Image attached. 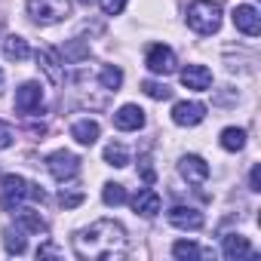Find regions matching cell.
Here are the masks:
<instances>
[{
    "label": "cell",
    "instance_id": "1",
    "mask_svg": "<svg viewBox=\"0 0 261 261\" xmlns=\"http://www.w3.org/2000/svg\"><path fill=\"white\" fill-rule=\"evenodd\" d=\"M74 249L80 258H114L126 252V230L120 221L101 218L92 221L86 230H80L74 237Z\"/></svg>",
    "mask_w": 261,
    "mask_h": 261
},
{
    "label": "cell",
    "instance_id": "2",
    "mask_svg": "<svg viewBox=\"0 0 261 261\" xmlns=\"http://www.w3.org/2000/svg\"><path fill=\"white\" fill-rule=\"evenodd\" d=\"M188 25L197 34H215L221 28V7L215 0H194L188 7Z\"/></svg>",
    "mask_w": 261,
    "mask_h": 261
},
{
    "label": "cell",
    "instance_id": "3",
    "mask_svg": "<svg viewBox=\"0 0 261 261\" xmlns=\"http://www.w3.org/2000/svg\"><path fill=\"white\" fill-rule=\"evenodd\" d=\"M28 16L37 25H56L71 16V4L68 0H28Z\"/></svg>",
    "mask_w": 261,
    "mask_h": 261
},
{
    "label": "cell",
    "instance_id": "4",
    "mask_svg": "<svg viewBox=\"0 0 261 261\" xmlns=\"http://www.w3.org/2000/svg\"><path fill=\"white\" fill-rule=\"evenodd\" d=\"M46 169L56 181H71L80 172V157L71 154V151H53L46 157Z\"/></svg>",
    "mask_w": 261,
    "mask_h": 261
},
{
    "label": "cell",
    "instance_id": "5",
    "mask_svg": "<svg viewBox=\"0 0 261 261\" xmlns=\"http://www.w3.org/2000/svg\"><path fill=\"white\" fill-rule=\"evenodd\" d=\"M145 65H148V71H151V74L166 77V74H172V71H175V53H172L169 46L157 43V46H151V49H148Z\"/></svg>",
    "mask_w": 261,
    "mask_h": 261
},
{
    "label": "cell",
    "instance_id": "6",
    "mask_svg": "<svg viewBox=\"0 0 261 261\" xmlns=\"http://www.w3.org/2000/svg\"><path fill=\"white\" fill-rule=\"evenodd\" d=\"M40 105H43V89H40V83L28 80V83H22V86L16 89V111H19V114H34V111H40Z\"/></svg>",
    "mask_w": 261,
    "mask_h": 261
},
{
    "label": "cell",
    "instance_id": "7",
    "mask_svg": "<svg viewBox=\"0 0 261 261\" xmlns=\"http://www.w3.org/2000/svg\"><path fill=\"white\" fill-rule=\"evenodd\" d=\"M233 25H237V31H243L246 37H258V34H261V13H258L255 7H249V4H240V7L233 10Z\"/></svg>",
    "mask_w": 261,
    "mask_h": 261
},
{
    "label": "cell",
    "instance_id": "8",
    "mask_svg": "<svg viewBox=\"0 0 261 261\" xmlns=\"http://www.w3.org/2000/svg\"><path fill=\"white\" fill-rule=\"evenodd\" d=\"M203 120H206V105H200V101H178L172 108L175 126H200Z\"/></svg>",
    "mask_w": 261,
    "mask_h": 261
},
{
    "label": "cell",
    "instance_id": "9",
    "mask_svg": "<svg viewBox=\"0 0 261 261\" xmlns=\"http://www.w3.org/2000/svg\"><path fill=\"white\" fill-rule=\"evenodd\" d=\"M178 172H181V178H185L188 185H203V181L209 178V163H206L203 157H197V154H188V157H181Z\"/></svg>",
    "mask_w": 261,
    "mask_h": 261
},
{
    "label": "cell",
    "instance_id": "10",
    "mask_svg": "<svg viewBox=\"0 0 261 261\" xmlns=\"http://www.w3.org/2000/svg\"><path fill=\"white\" fill-rule=\"evenodd\" d=\"M37 65H40V71L49 77V83L53 86H62L65 83V68H62V62H59V53L56 49H40L37 53Z\"/></svg>",
    "mask_w": 261,
    "mask_h": 261
},
{
    "label": "cell",
    "instance_id": "11",
    "mask_svg": "<svg viewBox=\"0 0 261 261\" xmlns=\"http://www.w3.org/2000/svg\"><path fill=\"white\" fill-rule=\"evenodd\" d=\"M28 200V181L22 175H4V209H16Z\"/></svg>",
    "mask_w": 261,
    "mask_h": 261
},
{
    "label": "cell",
    "instance_id": "12",
    "mask_svg": "<svg viewBox=\"0 0 261 261\" xmlns=\"http://www.w3.org/2000/svg\"><path fill=\"white\" fill-rule=\"evenodd\" d=\"M169 224H175L181 230H200L206 224V218H203V212H197L191 206H172L169 209Z\"/></svg>",
    "mask_w": 261,
    "mask_h": 261
},
{
    "label": "cell",
    "instance_id": "13",
    "mask_svg": "<svg viewBox=\"0 0 261 261\" xmlns=\"http://www.w3.org/2000/svg\"><path fill=\"white\" fill-rule=\"evenodd\" d=\"M114 126L123 129V133H136V129L145 126V111L139 105H123L117 114H114Z\"/></svg>",
    "mask_w": 261,
    "mask_h": 261
},
{
    "label": "cell",
    "instance_id": "14",
    "mask_svg": "<svg viewBox=\"0 0 261 261\" xmlns=\"http://www.w3.org/2000/svg\"><path fill=\"white\" fill-rule=\"evenodd\" d=\"M181 83H185L188 89H194V92H206V89L212 86V71H209L206 65H188V68L181 71Z\"/></svg>",
    "mask_w": 261,
    "mask_h": 261
},
{
    "label": "cell",
    "instance_id": "15",
    "mask_svg": "<svg viewBox=\"0 0 261 261\" xmlns=\"http://www.w3.org/2000/svg\"><path fill=\"white\" fill-rule=\"evenodd\" d=\"M160 194L154 191V188H145V191H139L136 197H133V209H136V215H142V218H154L157 212H160Z\"/></svg>",
    "mask_w": 261,
    "mask_h": 261
},
{
    "label": "cell",
    "instance_id": "16",
    "mask_svg": "<svg viewBox=\"0 0 261 261\" xmlns=\"http://www.w3.org/2000/svg\"><path fill=\"white\" fill-rule=\"evenodd\" d=\"M0 49H4V56H7V59H13V62H25V59L31 56L28 40H25V37H19V34H7L4 40H0Z\"/></svg>",
    "mask_w": 261,
    "mask_h": 261
},
{
    "label": "cell",
    "instance_id": "17",
    "mask_svg": "<svg viewBox=\"0 0 261 261\" xmlns=\"http://www.w3.org/2000/svg\"><path fill=\"white\" fill-rule=\"evenodd\" d=\"M221 252H224V258L237 261V258L252 255V246H249V240H246L243 233H227V237H224V243H221Z\"/></svg>",
    "mask_w": 261,
    "mask_h": 261
},
{
    "label": "cell",
    "instance_id": "18",
    "mask_svg": "<svg viewBox=\"0 0 261 261\" xmlns=\"http://www.w3.org/2000/svg\"><path fill=\"white\" fill-rule=\"evenodd\" d=\"M71 139L77 142V145H95L98 142V123L95 120H77L74 126H71Z\"/></svg>",
    "mask_w": 261,
    "mask_h": 261
},
{
    "label": "cell",
    "instance_id": "19",
    "mask_svg": "<svg viewBox=\"0 0 261 261\" xmlns=\"http://www.w3.org/2000/svg\"><path fill=\"white\" fill-rule=\"evenodd\" d=\"M221 148L224 151H230V154H237V151H243L246 148V129H237V126H227L224 133H221Z\"/></svg>",
    "mask_w": 261,
    "mask_h": 261
},
{
    "label": "cell",
    "instance_id": "20",
    "mask_svg": "<svg viewBox=\"0 0 261 261\" xmlns=\"http://www.w3.org/2000/svg\"><path fill=\"white\" fill-rule=\"evenodd\" d=\"M105 163L114 166V169H123V166H129V151H126L123 145L111 142V145L105 148Z\"/></svg>",
    "mask_w": 261,
    "mask_h": 261
},
{
    "label": "cell",
    "instance_id": "21",
    "mask_svg": "<svg viewBox=\"0 0 261 261\" xmlns=\"http://www.w3.org/2000/svg\"><path fill=\"white\" fill-rule=\"evenodd\" d=\"M98 83H101L105 89L117 92V89L123 86V71H120L117 65H105V68H101V74H98Z\"/></svg>",
    "mask_w": 261,
    "mask_h": 261
},
{
    "label": "cell",
    "instance_id": "22",
    "mask_svg": "<svg viewBox=\"0 0 261 261\" xmlns=\"http://www.w3.org/2000/svg\"><path fill=\"white\" fill-rule=\"evenodd\" d=\"M19 224L25 230H31V233H46V221L37 212H31V209H19Z\"/></svg>",
    "mask_w": 261,
    "mask_h": 261
},
{
    "label": "cell",
    "instance_id": "23",
    "mask_svg": "<svg viewBox=\"0 0 261 261\" xmlns=\"http://www.w3.org/2000/svg\"><path fill=\"white\" fill-rule=\"evenodd\" d=\"M101 200H105L108 206H123V203H126V188H123V185H117V181H111V185H105Z\"/></svg>",
    "mask_w": 261,
    "mask_h": 261
},
{
    "label": "cell",
    "instance_id": "24",
    "mask_svg": "<svg viewBox=\"0 0 261 261\" xmlns=\"http://www.w3.org/2000/svg\"><path fill=\"white\" fill-rule=\"evenodd\" d=\"M172 255H175V258H203L206 252H203L197 243H191V240H178V243L172 246Z\"/></svg>",
    "mask_w": 261,
    "mask_h": 261
},
{
    "label": "cell",
    "instance_id": "25",
    "mask_svg": "<svg viewBox=\"0 0 261 261\" xmlns=\"http://www.w3.org/2000/svg\"><path fill=\"white\" fill-rule=\"evenodd\" d=\"M142 89H145V95H148V98H154V101H163V98H169V95H172V89H169L166 83H157V80H145V83H142Z\"/></svg>",
    "mask_w": 261,
    "mask_h": 261
},
{
    "label": "cell",
    "instance_id": "26",
    "mask_svg": "<svg viewBox=\"0 0 261 261\" xmlns=\"http://www.w3.org/2000/svg\"><path fill=\"white\" fill-rule=\"evenodd\" d=\"M4 246H7L10 255H22V252H25V237H22V230H4Z\"/></svg>",
    "mask_w": 261,
    "mask_h": 261
},
{
    "label": "cell",
    "instance_id": "27",
    "mask_svg": "<svg viewBox=\"0 0 261 261\" xmlns=\"http://www.w3.org/2000/svg\"><path fill=\"white\" fill-rule=\"evenodd\" d=\"M59 203H62L65 209H74V206L83 203V191H62V194H59Z\"/></svg>",
    "mask_w": 261,
    "mask_h": 261
},
{
    "label": "cell",
    "instance_id": "28",
    "mask_svg": "<svg viewBox=\"0 0 261 261\" xmlns=\"http://www.w3.org/2000/svg\"><path fill=\"white\" fill-rule=\"evenodd\" d=\"M13 139H16V129H13L7 120H0V151H7V148L13 145Z\"/></svg>",
    "mask_w": 261,
    "mask_h": 261
},
{
    "label": "cell",
    "instance_id": "29",
    "mask_svg": "<svg viewBox=\"0 0 261 261\" xmlns=\"http://www.w3.org/2000/svg\"><path fill=\"white\" fill-rule=\"evenodd\" d=\"M98 4H101L105 16H120V13H123V7H126V0H98Z\"/></svg>",
    "mask_w": 261,
    "mask_h": 261
},
{
    "label": "cell",
    "instance_id": "30",
    "mask_svg": "<svg viewBox=\"0 0 261 261\" xmlns=\"http://www.w3.org/2000/svg\"><path fill=\"white\" fill-rule=\"evenodd\" d=\"M65 56H68V59H86V56H89V49H86L83 43H77V40H71V43L65 46Z\"/></svg>",
    "mask_w": 261,
    "mask_h": 261
},
{
    "label": "cell",
    "instance_id": "31",
    "mask_svg": "<svg viewBox=\"0 0 261 261\" xmlns=\"http://www.w3.org/2000/svg\"><path fill=\"white\" fill-rule=\"evenodd\" d=\"M249 185H252V191H261V166H252V175H249Z\"/></svg>",
    "mask_w": 261,
    "mask_h": 261
},
{
    "label": "cell",
    "instance_id": "32",
    "mask_svg": "<svg viewBox=\"0 0 261 261\" xmlns=\"http://www.w3.org/2000/svg\"><path fill=\"white\" fill-rule=\"evenodd\" d=\"M142 178L151 185L154 181V166H151V160H142Z\"/></svg>",
    "mask_w": 261,
    "mask_h": 261
},
{
    "label": "cell",
    "instance_id": "33",
    "mask_svg": "<svg viewBox=\"0 0 261 261\" xmlns=\"http://www.w3.org/2000/svg\"><path fill=\"white\" fill-rule=\"evenodd\" d=\"M46 255H62V252H59L56 246H40V249H37V258H46Z\"/></svg>",
    "mask_w": 261,
    "mask_h": 261
}]
</instances>
